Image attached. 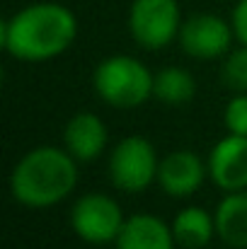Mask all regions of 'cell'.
<instances>
[{"label":"cell","instance_id":"4fadbf2b","mask_svg":"<svg viewBox=\"0 0 247 249\" xmlns=\"http://www.w3.org/2000/svg\"><path fill=\"white\" fill-rule=\"evenodd\" d=\"M174 240L182 249H204L216 232V215L199 206L182 208L172 223Z\"/></svg>","mask_w":247,"mask_h":249},{"label":"cell","instance_id":"ba28073f","mask_svg":"<svg viewBox=\"0 0 247 249\" xmlns=\"http://www.w3.org/2000/svg\"><path fill=\"white\" fill-rule=\"evenodd\" d=\"M209 174L223 191L247 189V136L228 133L209 155Z\"/></svg>","mask_w":247,"mask_h":249},{"label":"cell","instance_id":"7a4b0ae2","mask_svg":"<svg viewBox=\"0 0 247 249\" xmlns=\"http://www.w3.org/2000/svg\"><path fill=\"white\" fill-rule=\"evenodd\" d=\"M78 160L61 148L41 145L29 150L10 174V194L19 206L51 208L73 194L78 184Z\"/></svg>","mask_w":247,"mask_h":249},{"label":"cell","instance_id":"3957f363","mask_svg":"<svg viewBox=\"0 0 247 249\" xmlns=\"http://www.w3.org/2000/svg\"><path fill=\"white\" fill-rule=\"evenodd\" d=\"M92 87L109 107L136 109L153 97L155 75L133 56H112L95 68Z\"/></svg>","mask_w":247,"mask_h":249},{"label":"cell","instance_id":"5b68a950","mask_svg":"<svg viewBox=\"0 0 247 249\" xmlns=\"http://www.w3.org/2000/svg\"><path fill=\"white\" fill-rule=\"evenodd\" d=\"M182 29L177 0H133L129 10V32L143 49L170 46Z\"/></svg>","mask_w":247,"mask_h":249},{"label":"cell","instance_id":"5bb4252c","mask_svg":"<svg viewBox=\"0 0 247 249\" xmlns=\"http://www.w3.org/2000/svg\"><path fill=\"white\" fill-rule=\"evenodd\" d=\"M196 94V80L189 71L167 66L155 75L153 97H158L165 104H187Z\"/></svg>","mask_w":247,"mask_h":249},{"label":"cell","instance_id":"e0dca14e","mask_svg":"<svg viewBox=\"0 0 247 249\" xmlns=\"http://www.w3.org/2000/svg\"><path fill=\"white\" fill-rule=\"evenodd\" d=\"M233 29H235V36L240 39V44L247 46V0H240L233 10Z\"/></svg>","mask_w":247,"mask_h":249},{"label":"cell","instance_id":"8fae6325","mask_svg":"<svg viewBox=\"0 0 247 249\" xmlns=\"http://www.w3.org/2000/svg\"><path fill=\"white\" fill-rule=\"evenodd\" d=\"M174 245L177 240L172 225H167L165 220L151 213H138L126 218L116 237V249H174Z\"/></svg>","mask_w":247,"mask_h":249},{"label":"cell","instance_id":"2e32d148","mask_svg":"<svg viewBox=\"0 0 247 249\" xmlns=\"http://www.w3.org/2000/svg\"><path fill=\"white\" fill-rule=\"evenodd\" d=\"M223 124H226L228 133L247 136V92H235L233 94V99L226 104Z\"/></svg>","mask_w":247,"mask_h":249},{"label":"cell","instance_id":"8992f818","mask_svg":"<svg viewBox=\"0 0 247 249\" xmlns=\"http://www.w3.org/2000/svg\"><path fill=\"white\" fill-rule=\"evenodd\" d=\"M126 218L119 203L107 194H85L71 208L73 232L90 245L116 242Z\"/></svg>","mask_w":247,"mask_h":249},{"label":"cell","instance_id":"277c9868","mask_svg":"<svg viewBox=\"0 0 247 249\" xmlns=\"http://www.w3.org/2000/svg\"><path fill=\"white\" fill-rule=\"evenodd\" d=\"M158 153L143 136H129L109 155V179L126 194H141L158 179Z\"/></svg>","mask_w":247,"mask_h":249},{"label":"cell","instance_id":"7c38bea8","mask_svg":"<svg viewBox=\"0 0 247 249\" xmlns=\"http://www.w3.org/2000/svg\"><path fill=\"white\" fill-rule=\"evenodd\" d=\"M216 235L233 249H247V189L230 191L216 211Z\"/></svg>","mask_w":247,"mask_h":249},{"label":"cell","instance_id":"6da1fadb","mask_svg":"<svg viewBox=\"0 0 247 249\" xmlns=\"http://www.w3.org/2000/svg\"><path fill=\"white\" fill-rule=\"evenodd\" d=\"M78 36L76 15L58 2H34L2 22L5 51L27 63H41L61 56Z\"/></svg>","mask_w":247,"mask_h":249},{"label":"cell","instance_id":"52a82bcc","mask_svg":"<svg viewBox=\"0 0 247 249\" xmlns=\"http://www.w3.org/2000/svg\"><path fill=\"white\" fill-rule=\"evenodd\" d=\"M233 34H235L233 24H228L223 17L201 12L182 22L177 39L187 56L199 58V61H213L230 51Z\"/></svg>","mask_w":247,"mask_h":249},{"label":"cell","instance_id":"30bf717a","mask_svg":"<svg viewBox=\"0 0 247 249\" xmlns=\"http://www.w3.org/2000/svg\"><path fill=\"white\" fill-rule=\"evenodd\" d=\"M107 126L97 114L80 111L76 114L63 131V143L66 150L78 160V162H90L95 158H99L107 148Z\"/></svg>","mask_w":247,"mask_h":249},{"label":"cell","instance_id":"9a60e30c","mask_svg":"<svg viewBox=\"0 0 247 249\" xmlns=\"http://www.w3.org/2000/svg\"><path fill=\"white\" fill-rule=\"evenodd\" d=\"M223 83L233 92H247V46L243 44L240 49H233L226 53L223 68H221Z\"/></svg>","mask_w":247,"mask_h":249},{"label":"cell","instance_id":"9c48e42d","mask_svg":"<svg viewBox=\"0 0 247 249\" xmlns=\"http://www.w3.org/2000/svg\"><path fill=\"white\" fill-rule=\"evenodd\" d=\"M206 172L209 165H204L199 155H194L191 150H174L160 160L158 184L167 196L184 198L201 189Z\"/></svg>","mask_w":247,"mask_h":249}]
</instances>
